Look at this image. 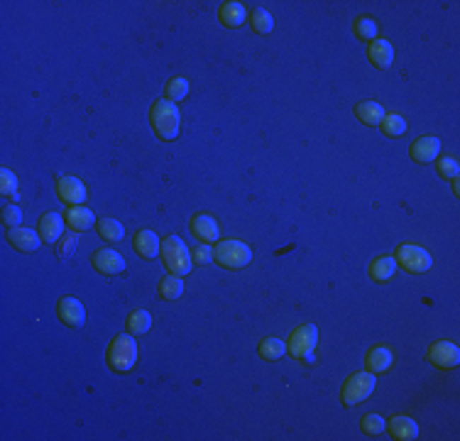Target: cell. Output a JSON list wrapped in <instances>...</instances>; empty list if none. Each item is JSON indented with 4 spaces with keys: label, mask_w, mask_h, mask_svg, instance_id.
Here are the masks:
<instances>
[{
    "label": "cell",
    "mask_w": 460,
    "mask_h": 441,
    "mask_svg": "<svg viewBox=\"0 0 460 441\" xmlns=\"http://www.w3.org/2000/svg\"><path fill=\"white\" fill-rule=\"evenodd\" d=\"M379 127H382V132L387 137H399V135H404V132H406V120L399 113H384Z\"/></svg>",
    "instance_id": "obj_29"
},
{
    "label": "cell",
    "mask_w": 460,
    "mask_h": 441,
    "mask_svg": "<svg viewBox=\"0 0 460 441\" xmlns=\"http://www.w3.org/2000/svg\"><path fill=\"white\" fill-rule=\"evenodd\" d=\"M149 120H152V130L157 132V137L162 140H174L179 135V127H181V115H179V108L172 103V101L162 98L157 103H152L149 108Z\"/></svg>",
    "instance_id": "obj_1"
},
{
    "label": "cell",
    "mask_w": 460,
    "mask_h": 441,
    "mask_svg": "<svg viewBox=\"0 0 460 441\" xmlns=\"http://www.w3.org/2000/svg\"><path fill=\"white\" fill-rule=\"evenodd\" d=\"M76 248H79V233L76 231L62 236V238H59V243H57V251H59L62 258H69L71 253H76Z\"/></svg>",
    "instance_id": "obj_35"
},
{
    "label": "cell",
    "mask_w": 460,
    "mask_h": 441,
    "mask_svg": "<svg viewBox=\"0 0 460 441\" xmlns=\"http://www.w3.org/2000/svg\"><path fill=\"white\" fill-rule=\"evenodd\" d=\"M159 299L164 302H174L179 299L181 294H184V280H181V275H172L169 273L164 280H159Z\"/></svg>",
    "instance_id": "obj_23"
},
{
    "label": "cell",
    "mask_w": 460,
    "mask_h": 441,
    "mask_svg": "<svg viewBox=\"0 0 460 441\" xmlns=\"http://www.w3.org/2000/svg\"><path fill=\"white\" fill-rule=\"evenodd\" d=\"M191 260H194V265H208L213 260V251L206 243H201V246H196L194 251H191Z\"/></svg>",
    "instance_id": "obj_37"
},
{
    "label": "cell",
    "mask_w": 460,
    "mask_h": 441,
    "mask_svg": "<svg viewBox=\"0 0 460 441\" xmlns=\"http://www.w3.org/2000/svg\"><path fill=\"white\" fill-rule=\"evenodd\" d=\"M64 221L69 223L71 231L84 233V231H88V228H93L96 216L88 206H69V211L64 214Z\"/></svg>",
    "instance_id": "obj_17"
},
{
    "label": "cell",
    "mask_w": 460,
    "mask_h": 441,
    "mask_svg": "<svg viewBox=\"0 0 460 441\" xmlns=\"http://www.w3.org/2000/svg\"><path fill=\"white\" fill-rule=\"evenodd\" d=\"M250 28L255 32H260V35H270V32L275 30V18L270 15V10L255 8L253 13H250Z\"/></svg>",
    "instance_id": "obj_27"
},
{
    "label": "cell",
    "mask_w": 460,
    "mask_h": 441,
    "mask_svg": "<svg viewBox=\"0 0 460 441\" xmlns=\"http://www.w3.org/2000/svg\"><path fill=\"white\" fill-rule=\"evenodd\" d=\"M287 353V343L282 338H275V336H265L260 341V355L265 360H280L284 358Z\"/></svg>",
    "instance_id": "obj_25"
},
{
    "label": "cell",
    "mask_w": 460,
    "mask_h": 441,
    "mask_svg": "<svg viewBox=\"0 0 460 441\" xmlns=\"http://www.w3.org/2000/svg\"><path fill=\"white\" fill-rule=\"evenodd\" d=\"M137 363V343L132 333H120L108 346V365L117 373H127Z\"/></svg>",
    "instance_id": "obj_3"
},
{
    "label": "cell",
    "mask_w": 460,
    "mask_h": 441,
    "mask_svg": "<svg viewBox=\"0 0 460 441\" xmlns=\"http://www.w3.org/2000/svg\"><path fill=\"white\" fill-rule=\"evenodd\" d=\"M392 363H394V353L387 346H374L370 353H367V358H365L367 370L374 373V375L387 373V370L392 368Z\"/></svg>",
    "instance_id": "obj_19"
},
{
    "label": "cell",
    "mask_w": 460,
    "mask_h": 441,
    "mask_svg": "<svg viewBox=\"0 0 460 441\" xmlns=\"http://www.w3.org/2000/svg\"><path fill=\"white\" fill-rule=\"evenodd\" d=\"M374 385H377V378H374V373H370V370L350 375V378L343 382V390H340L343 405L355 407V405H360V402H365L374 392Z\"/></svg>",
    "instance_id": "obj_5"
},
{
    "label": "cell",
    "mask_w": 460,
    "mask_h": 441,
    "mask_svg": "<svg viewBox=\"0 0 460 441\" xmlns=\"http://www.w3.org/2000/svg\"><path fill=\"white\" fill-rule=\"evenodd\" d=\"M384 429H387V432L392 434V439H397V441H414L419 437V424L411 417H404V414L392 417Z\"/></svg>",
    "instance_id": "obj_15"
},
{
    "label": "cell",
    "mask_w": 460,
    "mask_h": 441,
    "mask_svg": "<svg viewBox=\"0 0 460 441\" xmlns=\"http://www.w3.org/2000/svg\"><path fill=\"white\" fill-rule=\"evenodd\" d=\"M394 260H397V265H402L406 273H414V275L426 273V270H431V265H433L431 253L424 251V248H419V246H399Z\"/></svg>",
    "instance_id": "obj_6"
},
{
    "label": "cell",
    "mask_w": 460,
    "mask_h": 441,
    "mask_svg": "<svg viewBox=\"0 0 460 441\" xmlns=\"http://www.w3.org/2000/svg\"><path fill=\"white\" fill-rule=\"evenodd\" d=\"M135 251L142 255V258H147V260H152L154 255H157L159 251H162V243H159V238H157V233L154 231H149V228H144V231H140L135 236Z\"/></svg>",
    "instance_id": "obj_21"
},
{
    "label": "cell",
    "mask_w": 460,
    "mask_h": 441,
    "mask_svg": "<svg viewBox=\"0 0 460 441\" xmlns=\"http://www.w3.org/2000/svg\"><path fill=\"white\" fill-rule=\"evenodd\" d=\"M37 233L45 243L54 246L59 243V238L64 236V216H59L57 211H50L40 219V226H37Z\"/></svg>",
    "instance_id": "obj_14"
},
{
    "label": "cell",
    "mask_w": 460,
    "mask_h": 441,
    "mask_svg": "<svg viewBox=\"0 0 460 441\" xmlns=\"http://www.w3.org/2000/svg\"><path fill=\"white\" fill-rule=\"evenodd\" d=\"M57 196L67 206H81L86 201V187L76 177H59L57 182Z\"/></svg>",
    "instance_id": "obj_10"
},
{
    "label": "cell",
    "mask_w": 460,
    "mask_h": 441,
    "mask_svg": "<svg viewBox=\"0 0 460 441\" xmlns=\"http://www.w3.org/2000/svg\"><path fill=\"white\" fill-rule=\"evenodd\" d=\"M367 57L377 69H389L394 62V47L387 40H372L367 47Z\"/></svg>",
    "instance_id": "obj_18"
},
{
    "label": "cell",
    "mask_w": 460,
    "mask_h": 441,
    "mask_svg": "<svg viewBox=\"0 0 460 441\" xmlns=\"http://www.w3.org/2000/svg\"><path fill=\"white\" fill-rule=\"evenodd\" d=\"M352 30H355V35H357V40H362V42H372V40H377V23H374L372 18H357L355 20V25H352Z\"/></svg>",
    "instance_id": "obj_30"
},
{
    "label": "cell",
    "mask_w": 460,
    "mask_h": 441,
    "mask_svg": "<svg viewBox=\"0 0 460 441\" xmlns=\"http://www.w3.org/2000/svg\"><path fill=\"white\" fill-rule=\"evenodd\" d=\"M316 343H318V328L314 326V323H304V326H299L297 331L289 336L287 350L294 358H306V355L314 353Z\"/></svg>",
    "instance_id": "obj_7"
},
{
    "label": "cell",
    "mask_w": 460,
    "mask_h": 441,
    "mask_svg": "<svg viewBox=\"0 0 460 441\" xmlns=\"http://www.w3.org/2000/svg\"><path fill=\"white\" fill-rule=\"evenodd\" d=\"M98 233L103 241H110V243H117L122 241V236H125V228H122L120 221L115 219H100L98 221Z\"/></svg>",
    "instance_id": "obj_28"
},
{
    "label": "cell",
    "mask_w": 460,
    "mask_h": 441,
    "mask_svg": "<svg viewBox=\"0 0 460 441\" xmlns=\"http://www.w3.org/2000/svg\"><path fill=\"white\" fill-rule=\"evenodd\" d=\"M436 169L443 179H458V172H460V164L456 157H441L436 162Z\"/></svg>",
    "instance_id": "obj_34"
},
{
    "label": "cell",
    "mask_w": 460,
    "mask_h": 441,
    "mask_svg": "<svg viewBox=\"0 0 460 441\" xmlns=\"http://www.w3.org/2000/svg\"><path fill=\"white\" fill-rule=\"evenodd\" d=\"M426 358H429L431 365L441 370H451L460 363V348L451 341H436L431 343L429 350H426Z\"/></svg>",
    "instance_id": "obj_8"
},
{
    "label": "cell",
    "mask_w": 460,
    "mask_h": 441,
    "mask_svg": "<svg viewBox=\"0 0 460 441\" xmlns=\"http://www.w3.org/2000/svg\"><path fill=\"white\" fill-rule=\"evenodd\" d=\"M213 260L226 270H240V268H248L250 265V260H253V251H250L248 243L228 238V241L216 243V248H213Z\"/></svg>",
    "instance_id": "obj_2"
},
{
    "label": "cell",
    "mask_w": 460,
    "mask_h": 441,
    "mask_svg": "<svg viewBox=\"0 0 460 441\" xmlns=\"http://www.w3.org/2000/svg\"><path fill=\"white\" fill-rule=\"evenodd\" d=\"M164 91H167V101H181V98H186V93H189V81L186 79H181V76H176L172 79V81L164 86Z\"/></svg>",
    "instance_id": "obj_32"
},
{
    "label": "cell",
    "mask_w": 460,
    "mask_h": 441,
    "mask_svg": "<svg viewBox=\"0 0 460 441\" xmlns=\"http://www.w3.org/2000/svg\"><path fill=\"white\" fill-rule=\"evenodd\" d=\"M3 223L5 226H10V228H15V226H20V221H23V211L18 209L15 204H5L3 206Z\"/></svg>",
    "instance_id": "obj_36"
},
{
    "label": "cell",
    "mask_w": 460,
    "mask_h": 441,
    "mask_svg": "<svg viewBox=\"0 0 460 441\" xmlns=\"http://www.w3.org/2000/svg\"><path fill=\"white\" fill-rule=\"evenodd\" d=\"M355 115L365 125H379L384 118V108L379 103H374V101H362V103L355 105Z\"/></svg>",
    "instance_id": "obj_24"
},
{
    "label": "cell",
    "mask_w": 460,
    "mask_h": 441,
    "mask_svg": "<svg viewBox=\"0 0 460 441\" xmlns=\"http://www.w3.org/2000/svg\"><path fill=\"white\" fill-rule=\"evenodd\" d=\"M149 328H152V314H149V311L137 309L127 316V333H132V336H142Z\"/></svg>",
    "instance_id": "obj_26"
},
{
    "label": "cell",
    "mask_w": 460,
    "mask_h": 441,
    "mask_svg": "<svg viewBox=\"0 0 460 441\" xmlns=\"http://www.w3.org/2000/svg\"><path fill=\"white\" fill-rule=\"evenodd\" d=\"M162 260H164V268L169 270L172 275H186L194 265L191 260V251L186 248V243L181 241L179 236H169L162 241Z\"/></svg>",
    "instance_id": "obj_4"
},
{
    "label": "cell",
    "mask_w": 460,
    "mask_h": 441,
    "mask_svg": "<svg viewBox=\"0 0 460 441\" xmlns=\"http://www.w3.org/2000/svg\"><path fill=\"white\" fill-rule=\"evenodd\" d=\"M91 263L98 273L103 275H120L125 270V258L120 253L113 251V248H100L91 255Z\"/></svg>",
    "instance_id": "obj_11"
},
{
    "label": "cell",
    "mask_w": 460,
    "mask_h": 441,
    "mask_svg": "<svg viewBox=\"0 0 460 441\" xmlns=\"http://www.w3.org/2000/svg\"><path fill=\"white\" fill-rule=\"evenodd\" d=\"M370 277L374 282H387V280H392V275L397 273V260L389 258V255H379V258H374L370 263Z\"/></svg>",
    "instance_id": "obj_22"
},
{
    "label": "cell",
    "mask_w": 460,
    "mask_h": 441,
    "mask_svg": "<svg viewBox=\"0 0 460 441\" xmlns=\"http://www.w3.org/2000/svg\"><path fill=\"white\" fill-rule=\"evenodd\" d=\"M191 233H194L196 241L201 243H218L221 241V231H218V223L211 214H196L189 223Z\"/></svg>",
    "instance_id": "obj_12"
},
{
    "label": "cell",
    "mask_w": 460,
    "mask_h": 441,
    "mask_svg": "<svg viewBox=\"0 0 460 441\" xmlns=\"http://www.w3.org/2000/svg\"><path fill=\"white\" fill-rule=\"evenodd\" d=\"M362 432L370 434V437H379V434L384 432V427H387V422H384L379 414H367V417H362Z\"/></svg>",
    "instance_id": "obj_33"
},
{
    "label": "cell",
    "mask_w": 460,
    "mask_h": 441,
    "mask_svg": "<svg viewBox=\"0 0 460 441\" xmlns=\"http://www.w3.org/2000/svg\"><path fill=\"white\" fill-rule=\"evenodd\" d=\"M0 194L10 201H18V177L10 169H0Z\"/></svg>",
    "instance_id": "obj_31"
},
{
    "label": "cell",
    "mask_w": 460,
    "mask_h": 441,
    "mask_svg": "<svg viewBox=\"0 0 460 441\" xmlns=\"http://www.w3.org/2000/svg\"><path fill=\"white\" fill-rule=\"evenodd\" d=\"M57 316L69 328H81L86 323V309H84V304L76 297H62L57 304Z\"/></svg>",
    "instance_id": "obj_9"
},
{
    "label": "cell",
    "mask_w": 460,
    "mask_h": 441,
    "mask_svg": "<svg viewBox=\"0 0 460 441\" xmlns=\"http://www.w3.org/2000/svg\"><path fill=\"white\" fill-rule=\"evenodd\" d=\"M8 241H10V246L18 248V251H23V253H35L37 248L45 243L40 238V233H35L32 228H20V226L10 228V231H8Z\"/></svg>",
    "instance_id": "obj_13"
},
{
    "label": "cell",
    "mask_w": 460,
    "mask_h": 441,
    "mask_svg": "<svg viewBox=\"0 0 460 441\" xmlns=\"http://www.w3.org/2000/svg\"><path fill=\"white\" fill-rule=\"evenodd\" d=\"M441 152V140L433 135H426V137H419V140L411 145V159L419 164H429L433 159L438 157Z\"/></svg>",
    "instance_id": "obj_16"
},
{
    "label": "cell",
    "mask_w": 460,
    "mask_h": 441,
    "mask_svg": "<svg viewBox=\"0 0 460 441\" xmlns=\"http://www.w3.org/2000/svg\"><path fill=\"white\" fill-rule=\"evenodd\" d=\"M218 18H221V23L226 25V28H240V25L245 23V18H248V13H245L243 3L228 0V3H223L221 10H218Z\"/></svg>",
    "instance_id": "obj_20"
}]
</instances>
